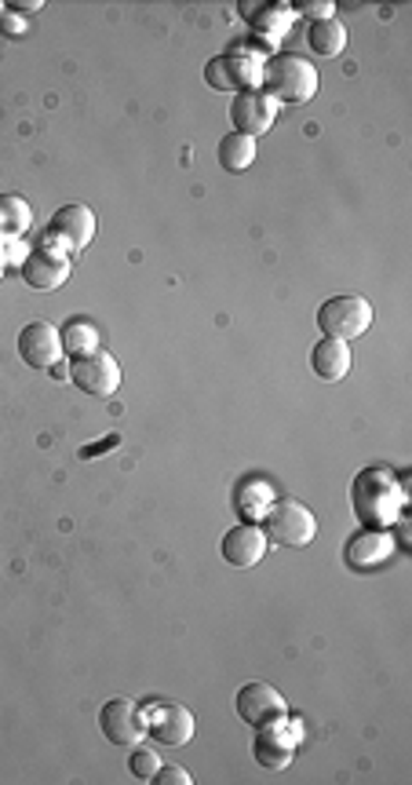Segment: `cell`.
Wrapping results in <instances>:
<instances>
[{
	"label": "cell",
	"mask_w": 412,
	"mask_h": 785,
	"mask_svg": "<svg viewBox=\"0 0 412 785\" xmlns=\"http://www.w3.org/2000/svg\"><path fill=\"white\" fill-rule=\"evenodd\" d=\"M146 738L165 745V749H183V745L194 742V716L190 709H183L176 701H146L139 709Z\"/></svg>",
	"instance_id": "3"
},
{
	"label": "cell",
	"mask_w": 412,
	"mask_h": 785,
	"mask_svg": "<svg viewBox=\"0 0 412 785\" xmlns=\"http://www.w3.org/2000/svg\"><path fill=\"white\" fill-rule=\"evenodd\" d=\"M154 782H157V785H190L194 778L186 775L183 767H161V771L154 775Z\"/></svg>",
	"instance_id": "26"
},
{
	"label": "cell",
	"mask_w": 412,
	"mask_h": 785,
	"mask_svg": "<svg viewBox=\"0 0 412 785\" xmlns=\"http://www.w3.org/2000/svg\"><path fill=\"white\" fill-rule=\"evenodd\" d=\"M354 365V355H351V344L347 340H336V336H325L317 340L314 351H311V370L314 376H322V381H343V376L351 373Z\"/></svg>",
	"instance_id": "17"
},
{
	"label": "cell",
	"mask_w": 412,
	"mask_h": 785,
	"mask_svg": "<svg viewBox=\"0 0 412 785\" xmlns=\"http://www.w3.org/2000/svg\"><path fill=\"white\" fill-rule=\"evenodd\" d=\"M117 442H121V439H117V435H110L106 442H99V447H85V450H81V461H91V457H102V450H114Z\"/></svg>",
	"instance_id": "28"
},
{
	"label": "cell",
	"mask_w": 412,
	"mask_h": 785,
	"mask_svg": "<svg viewBox=\"0 0 412 785\" xmlns=\"http://www.w3.org/2000/svg\"><path fill=\"white\" fill-rule=\"evenodd\" d=\"M70 381L77 391H85V395L110 399L117 395V387H121V365H117L114 355H106V351H91V355L70 362Z\"/></svg>",
	"instance_id": "7"
},
{
	"label": "cell",
	"mask_w": 412,
	"mask_h": 785,
	"mask_svg": "<svg viewBox=\"0 0 412 785\" xmlns=\"http://www.w3.org/2000/svg\"><path fill=\"white\" fill-rule=\"evenodd\" d=\"M205 81L216 91H248L256 81H263V59L245 48L227 51V56L205 62Z\"/></svg>",
	"instance_id": "6"
},
{
	"label": "cell",
	"mask_w": 412,
	"mask_h": 785,
	"mask_svg": "<svg viewBox=\"0 0 412 785\" xmlns=\"http://www.w3.org/2000/svg\"><path fill=\"white\" fill-rule=\"evenodd\" d=\"M128 771H131V775H136L139 782H154V775L161 771V761H157L154 749H131Z\"/></svg>",
	"instance_id": "24"
},
{
	"label": "cell",
	"mask_w": 412,
	"mask_h": 785,
	"mask_svg": "<svg viewBox=\"0 0 412 785\" xmlns=\"http://www.w3.org/2000/svg\"><path fill=\"white\" fill-rule=\"evenodd\" d=\"M296 11H300V16H311L314 22H322V19H332L336 4H332V0H300Z\"/></svg>",
	"instance_id": "25"
},
{
	"label": "cell",
	"mask_w": 412,
	"mask_h": 785,
	"mask_svg": "<svg viewBox=\"0 0 412 785\" xmlns=\"http://www.w3.org/2000/svg\"><path fill=\"white\" fill-rule=\"evenodd\" d=\"M274 504V490H271V482H263V479H248L242 482V490H237V508H242V516L248 522H256L267 516V508Z\"/></svg>",
	"instance_id": "20"
},
{
	"label": "cell",
	"mask_w": 412,
	"mask_h": 785,
	"mask_svg": "<svg viewBox=\"0 0 412 785\" xmlns=\"http://www.w3.org/2000/svg\"><path fill=\"white\" fill-rule=\"evenodd\" d=\"M0 274H4V267H0Z\"/></svg>",
	"instance_id": "31"
},
{
	"label": "cell",
	"mask_w": 412,
	"mask_h": 785,
	"mask_svg": "<svg viewBox=\"0 0 412 785\" xmlns=\"http://www.w3.org/2000/svg\"><path fill=\"white\" fill-rule=\"evenodd\" d=\"M234 709H237V716H242L248 727H256V730L259 727H271L282 716H288L285 698L277 695L271 684H245L242 690H237Z\"/></svg>",
	"instance_id": "10"
},
{
	"label": "cell",
	"mask_w": 412,
	"mask_h": 785,
	"mask_svg": "<svg viewBox=\"0 0 412 785\" xmlns=\"http://www.w3.org/2000/svg\"><path fill=\"white\" fill-rule=\"evenodd\" d=\"M216 157H219V165L227 168V173H245V168H252V161H256V139L242 136V133L223 136Z\"/></svg>",
	"instance_id": "19"
},
{
	"label": "cell",
	"mask_w": 412,
	"mask_h": 785,
	"mask_svg": "<svg viewBox=\"0 0 412 785\" xmlns=\"http://www.w3.org/2000/svg\"><path fill=\"white\" fill-rule=\"evenodd\" d=\"M300 724L292 716H282L277 724L271 727H259V738L252 745V753H256V764L267 767V771H285L292 764V756H296V745H300Z\"/></svg>",
	"instance_id": "8"
},
{
	"label": "cell",
	"mask_w": 412,
	"mask_h": 785,
	"mask_svg": "<svg viewBox=\"0 0 412 785\" xmlns=\"http://www.w3.org/2000/svg\"><path fill=\"white\" fill-rule=\"evenodd\" d=\"M351 504L369 530H394L405 512V487L388 468H362L351 482Z\"/></svg>",
	"instance_id": "1"
},
{
	"label": "cell",
	"mask_w": 412,
	"mask_h": 785,
	"mask_svg": "<svg viewBox=\"0 0 412 785\" xmlns=\"http://www.w3.org/2000/svg\"><path fill=\"white\" fill-rule=\"evenodd\" d=\"M263 91L277 102V107H303L317 96V70L311 59L292 56V51H277V56L263 59Z\"/></svg>",
	"instance_id": "2"
},
{
	"label": "cell",
	"mask_w": 412,
	"mask_h": 785,
	"mask_svg": "<svg viewBox=\"0 0 412 785\" xmlns=\"http://www.w3.org/2000/svg\"><path fill=\"white\" fill-rule=\"evenodd\" d=\"M19 359L33 370H48L62 359V333L51 322H30L19 333Z\"/></svg>",
	"instance_id": "13"
},
{
	"label": "cell",
	"mask_w": 412,
	"mask_h": 785,
	"mask_svg": "<svg viewBox=\"0 0 412 785\" xmlns=\"http://www.w3.org/2000/svg\"><path fill=\"white\" fill-rule=\"evenodd\" d=\"M45 4L41 0H16V4H11V11H26V16H33V11H41Z\"/></svg>",
	"instance_id": "29"
},
{
	"label": "cell",
	"mask_w": 412,
	"mask_h": 785,
	"mask_svg": "<svg viewBox=\"0 0 412 785\" xmlns=\"http://www.w3.org/2000/svg\"><path fill=\"white\" fill-rule=\"evenodd\" d=\"M99 730L102 738L110 745H143L146 742V730H143V719L139 709L131 705L128 698H110L99 709Z\"/></svg>",
	"instance_id": "11"
},
{
	"label": "cell",
	"mask_w": 412,
	"mask_h": 785,
	"mask_svg": "<svg viewBox=\"0 0 412 785\" xmlns=\"http://www.w3.org/2000/svg\"><path fill=\"white\" fill-rule=\"evenodd\" d=\"M70 248V253H81V248L91 245L96 238V213L85 205H62L56 216H51V227L45 234V245L48 242H59Z\"/></svg>",
	"instance_id": "12"
},
{
	"label": "cell",
	"mask_w": 412,
	"mask_h": 785,
	"mask_svg": "<svg viewBox=\"0 0 412 785\" xmlns=\"http://www.w3.org/2000/svg\"><path fill=\"white\" fill-rule=\"evenodd\" d=\"M307 45L311 51H317V56H340L343 48H347V26H343L340 19H322V22H311V30H307Z\"/></svg>",
	"instance_id": "18"
},
{
	"label": "cell",
	"mask_w": 412,
	"mask_h": 785,
	"mask_svg": "<svg viewBox=\"0 0 412 785\" xmlns=\"http://www.w3.org/2000/svg\"><path fill=\"white\" fill-rule=\"evenodd\" d=\"M317 330L351 344L372 330V304L365 296H332L317 307Z\"/></svg>",
	"instance_id": "4"
},
{
	"label": "cell",
	"mask_w": 412,
	"mask_h": 785,
	"mask_svg": "<svg viewBox=\"0 0 412 785\" xmlns=\"http://www.w3.org/2000/svg\"><path fill=\"white\" fill-rule=\"evenodd\" d=\"M288 4H271V8H259V16H248L252 26H256L259 33H267V41H277V37L285 33V26H288Z\"/></svg>",
	"instance_id": "23"
},
{
	"label": "cell",
	"mask_w": 412,
	"mask_h": 785,
	"mask_svg": "<svg viewBox=\"0 0 412 785\" xmlns=\"http://www.w3.org/2000/svg\"><path fill=\"white\" fill-rule=\"evenodd\" d=\"M394 556V533L391 530H365L354 533L343 548V559H347L351 570H376Z\"/></svg>",
	"instance_id": "16"
},
{
	"label": "cell",
	"mask_w": 412,
	"mask_h": 785,
	"mask_svg": "<svg viewBox=\"0 0 412 785\" xmlns=\"http://www.w3.org/2000/svg\"><path fill=\"white\" fill-rule=\"evenodd\" d=\"M0 16H4V4H0Z\"/></svg>",
	"instance_id": "30"
},
{
	"label": "cell",
	"mask_w": 412,
	"mask_h": 785,
	"mask_svg": "<svg viewBox=\"0 0 412 785\" xmlns=\"http://www.w3.org/2000/svg\"><path fill=\"white\" fill-rule=\"evenodd\" d=\"M70 278V259L56 248H37L22 259V282L30 285V290H41V293H51L59 290V285Z\"/></svg>",
	"instance_id": "14"
},
{
	"label": "cell",
	"mask_w": 412,
	"mask_h": 785,
	"mask_svg": "<svg viewBox=\"0 0 412 785\" xmlns=\"http://www.w3.org/2000/svg\"><path fill=\"white\" fill-rule=\"evenodd\" d=\"M263 556H267V533H263L256 522H242V527L227 530L223 538V559L237 570H252L259 567Z\"/></svg>",
	"instance_id": "15"
},
{
	"label": "cell",
	"mask_w": 412,
	"mask_h": 785,
	"mask_svg": "<svg viewBox=\"0 0 412 785\" xmlns=\"http://www.w3.org/2000/svg\"><path fill=\"white\" fill-rule=\"evenodd\" d=\"M230 121H234V133H242V136H252V139L267 136L271 125L277 121V102L263 88L237 91V99L230 102Z\"/></svg>",
	"instance_id": "9"
},
{
	"label": "cell",
	"mask_w": 412,
	"mask_h": 785,
	"mask_svg": "<svg viewBox=\"0 0 412 785\" xmlns=\"http://www.w3.org/2000/svg\"><path fill=\"white\" fill-rule=\"evenodd\" d=\"M263 522H267V541L274 544H285V548H307L314 538H317V519L307 504H300V501H274L267 508V516H263Z\"/></svg>",
	"instance_id": "5"
},
{
	"label": "cell",
	"mask_w": 412,
	"mask_h": 785,
	"mask_svg": "<svg viewBox=\"0 0 412 785\" xmlns=\"http://www.w3.org/2000/svg\"><path fill=\"white\" fill-rule=\"evenodd\" d=\"M62 351H70L73 359H81V355H91V351H99V330L91 322H70L62 330Z\"/></svg>",
	"instance_id": "22"
},
{
	"label": "cell",
	"mask_w": 412,
	"mask_h": 785,
	"mask_svg": "<svg viewBox=\"0 0 412 785\" xmlns=\"http://www.w3.org/2000/svg\"><path fill=\"white\" fill-rule=\"evenodd\" d=\"M26 30V22L16 16L11 8H4V16H0V33H11V37H19Z\"/></svg>",
	"instance_id": "27"
},
{
	"label": "cell",
	"mask_w": 412,
	"mask_h": 785,
	"mask_svg": "<svg viewBox=\"0 0 412 785\" xmlns=\"http://www.w3.org/2000/svg\"><path fill=\"white\" fill-rule=\"evenodd\" d=\"M26 227H30V205L16 194H4L0 198V238H19Z\"/></svg>",
	"instance_id": "21"
}]
</instances>
